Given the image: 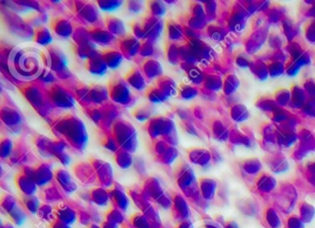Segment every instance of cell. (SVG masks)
Segmentation results:
<instances>
[{
	"instance_id": "6da1fadb",
	"label": "cell",
	"mask_w": 315,
	"mask_h": 228,
	"mask_svg": "<svg viewBox=\"0 0 315 228\" xmlns=\"http://www.w3.org/2000/svg\"><path fill=\"white\" fill-rule=\"evenodd\" d=\"M48 61L46 55L35 48L20 50L14 55L13 63L18 73L25 78H34L43 72V67Z\"/></svg>"
},
{
	"instance_id": "7a4b0ae2",
	"label": "cell",
	"mask_w": 315,
	"mask_h": 228,
	"mask_svg": "<svg viewBox=\"0 0 315 228\" xmlns=\"http://www.w3.org/2000/svg\"><path fill=\"white\" fill-rule=\"evenodd\" d=\"M109 92L112 99L119 103H126L128 100L130 99L129 89L124 84V82L121 80H114L112 82L110 81Z\"/></svg>"
},
{
	"instance_id": "3957f363",
	"label": "cell",
	"mask_w": 315,
	"mask_h": 228,
	"mask_svg": "<svg viewBox=\"0 0 315 228\" xmlns=\"http://www.w3.org/2000/svg\"><path fill=\"white\" fill-rule=\"evenodd\" d=\"M86 68L93 74L102 75L107 71L108 65L103 61L101 55H93L89 57Z\"/></svg>"
},
{
	"instance_id": "277c9868",
	"label": "cell",
	"mask_w": 315,
	"mask_h": 228,
	"mask_svg": "<svg viewBox=\"0 0 315 228\" xmlns=\"http://www.w3.org/2000/svg\"><path fill=\"white\" fill-rule=\"evenodd\" d=\"M100 55L103 59V61L111 69H116L120 66L122 61V55L120 52L115 51L112 49H106L100 52Z\"/></svg>"
},
{
	"instance_id": "5b68a950",
	"label": "cell",
	"mask_w": 315,
	"mask_h": 228,
	"mask_svg": "<svg viewBox=\"0 0 315 228\" xmlns=\"http://www.w3.org/2000/svg\"><path fill=\"white\" fill-rule=\"evenodd\" d=\"M51 27L57 35H61L64 37H68L71 34L72 29L67 20L63 18L57 17L53 19L51 21Z\"/></svg>"
},
{
	"instance_id": "8992f818",
	"label": "cell",
	"mask_w": 315,
	"mask_h": 228,
	"mask_svg": "<svg viewBox=\"0 0 315 228\" xmlns=\"http://www.w3.org/2000/svg\"><path fill=\"white\" fill-rule=\"evenodd\" d=\"M139 42L132 35H128L121 40V48L127 55H135L139 49Z\"/></svg>"
},
{
	"instance_id": "52a82bcc",
	"label": "cell",
	"mask_w": 315,
	"mask_h": 228,
	"mask_svg": "<svg viewBox=\"0 0 315 228\" xmlns=\"http://www.w3.org/2000/svg\"><path fill=\"white\" fill-rule=\"evenodd\" d=\"M89 33L92 35L93 40L97 42L101 45H108L113 40V36L109 32L103 31L102 29L92 28L88 29Z\"/></svg>"
},
{
	"instance_id": "ba28073f",
	"label": "cell",
	"mask_w": 315,
	"mask_h": 228,
	"mask_svg": "<svg viewBox=\"0 0 315 228\" xmlns=\"http://www.w3.org/2000/svg\"><path fill=\"white\" fill-rule=\"evenodd\" d=\"M125 79L138 90H143L145 86L143 76L138 69H132L128 74L125 75Z\"/></svg>"
},
{
	"instance_id": "9c48e42d",
	"label": "cell",
	"mask_w": 315,
	"mask_h": 228,
	"mask_svg": "<svg viewBox=\"0 0 315 228\" xmlns=\"http://www.w3.org/2000/svg\"><path fill=\"white\" fill-rule=\"evenodd\" d=\"M34 39L40 45H47L52 41V36L49 31L44 26H37L35 30V36Z\"/></svg>"
},
{
	"instance_id": "30bf717a",
	"label": "cell",
	"mask_w": 315,
	"mask_h": 228,
	"mask_svg": "<svg viewBox=\"0 0 315 228\" xmlns=\"http://www.w3.org/2000/svg\"><path fill=\"white\" fill-rule=\"evenodd\" d=\"M53 91V100L55 103L60 104V106H71L72 100L66 92H64L63 90L57 89Z\"/></svg>"
},
{
	"instance_id": "8fae6325",
	"label": "cell",
	"mask_w": 315,
	"mask_h": 228,
	"mask_svg": "<svg viewBox=\"0 0 315 228\" xmlns=\"http://www.w3.org/2000/svg\"><path fill=\"white\" fill-rule=\"evenodd\" d=\"M106 23L109 31L113 34H123L124 33V26L121 20L115 18L114 16H108L106 19Z\"/></svg>"
},
{
	"instance_id": "7c38bea8",
	"label": "cell",
	"mask_w": 315,
	"mask_h": 228,
	"mask_svg": "<svg viewBox=\"0 0 315 228\" xmlns=\"http://www.w3.org/2000/svg\"><path fill=\"white\" fill-rule=\"evenodd\" d=\"M144 69H145L146 74L148 75V77L150 78L157 77L158 75L162 73L160 64L157 62L156 60H148L144 66Z\"/></svg>"
},
{
	"instance_id": "4fadbf2b",
	"label": "cell",
	"mask_w": 315,
	"mask_h": 228,
	"mask_svg": "<svg viewBox=\"0 0 315 228\" xmlns=\"http://www.w3.org/2000/svg\"><path fill=\"white\" fill-rule=\"evenodd\" d=\"M146 95L152 102H155V103H159V102L165 101L166 97V94L161 91L159 88H150L149 90L147 91Z\"/></svg>"
},
{
	"instance_id": "5bb4252c",
	"label": "cell",
	"mask_w": 315,
	"mask_h": 228,
	"mask_svg": "<svg viewBox=\"0 0 315 228\" xmlns=\"http://www.w3.org/2000/svg\"><path fill=\"white\" fill-rule=\"evenodd\" d=\"M58 217H60L63 222H70L73 221L74 214H73V212L71 211V210H69L68 207H65L63 209H59Z\"/></svg>"
},
{
	"instance_id": "9a60e30c",
	"label": "cell",
	"mask_w": 315,
	"mask_h": 228,
	"mask_svg": "<svg viewBox=\"0 0 315 228\" xmlns=\"http://www.w3.org/2000/svg\"><path fill=\"white\" fill-rule=\"evenodd\" d=\"M121 4V1H98V5L106 11H113Z\"/></svg>"
},
{
	"instance_id": "2e32d148",
	"label": "cell",
	"mask_w": 315,
	"mask_h": 228,
	"mask_svg": "<svg viewBox=\"0 0 315 228\" xmlns=\"http://www.w3.org/2000/svg\"><path fill=\"white\" fill-rule=\"evenodd\" d=\"M267 220H268V222H269V224L272 227H279L280 221H279L278 217H277V215L275 214V212H274V211H271L268 212V214H267Z\"/></svg>"
},
{
	"instance_id": "e0dca14e",
	"label": "cell",
	"mask_w": 315,
	"mask_h": 228,
	"mask_svg": "<svg viewBox=\"0 0 315 228\" xmlns=\"http://www.w3.org/2000/svg\"><path fill=\"white\" fill-rule=\"evenodd\" d=\"M288 227L289 228H303L302 222H300L298 219L291 218L288 221Z\"/></svg>"
},
{
	"instance_id": "ac0fdd59",
	"label": "cell",
	"mask_w": 315,
	"mask_h": 228,
	"mask_svg": "<svg viewBox=\"0 0 315 228\" xmlns=\"http://www.w3.org/2000/svg\"><path fill=\"white\" fill-rule=\"evenodd\" d=\"M227 228H239V227H238V225H237L236 223H230V224H229V225L227 226Z\"/></svg>"
}]
</instances>
